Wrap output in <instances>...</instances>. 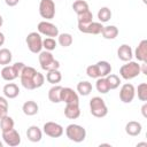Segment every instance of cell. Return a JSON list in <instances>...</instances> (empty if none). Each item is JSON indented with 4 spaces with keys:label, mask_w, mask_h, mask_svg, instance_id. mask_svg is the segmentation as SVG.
<instances>
[{
    "label": "cell",
    "mask_w": 147,
    "mask_h": 147,
    "mask_svg": "<svg viewBox=\"0 0 147 147\" xmlns=\"http://www.w3.org/2000/svg\"><path fill=\"white\" fill-rule=\"evenodd\" d=\"M21 84L26 90H36L44 85L45 77L42 74L37 71L33 67L25 65L20 75Z\"/></svg>",
    "instance_id": "obj_1"
},
{
    "label": "cell",
    "mask_w": 147,
    "mask_h": 147,
    "mask_svg": "<svg viewBox=\"0 0 147 147\" xmlns=\"http://www.w3.org/2000/svg\"><path fill=\"white\" fill-rule=\"evenodd\" d=\"M111 72V65L107 61H99L95 64H91L86 68V75L90 78H100L106 77Z\"/></svg>",
    "instance_id": "obj_2"
},
{
    "label": "cell",
    "mask_w": 147,
    "mask_h": 147,
    "mask_svg": "<svg viewBox=\"0 0 147 147\" xmlns=\"http://www.w3.org/2000/svg\"><path fill=\"white\" fill-rule=\"evenodd\" d=\"M38 60L42 70L49 71V70H55L60 68V62L54 59L53 54L49 51H41L39 53Z\"/></svg>",
    "instance_id": "obj_3"
},
{
    "label": "cell",
    "mask_w": 147,
    "mask_h": 147,
    "mask_svg": "<svg viewBox=\"0 0 147 147\" xmlns=\"http://www.w3.org/2000/svg\"><path fill=\"white\" fill-rule=\"evenodd\" d=\"M90 111L94 117H105L108 114V108L105 100L100 96H93L90 100Z\"/></svg>",
    "instance_id": "obj_4"
},
{
    "label": "cell",
    "mask_w": 147,
    "mask_h": 147,
    "mask_svg": "<svg viewBox=\"0 0 147 147\" xmlns=\"http://www.w3.org/2000/svg\"><path fill=\"white\" fill-rule=\"evenodd\" d=\"M139 74H141L140 64L138 62H134V61H127V63L123 64L119 69L121 77L123 79H126V80L136 78L137 76H139Z\"/></svg>",
    "instance_id": "obj_5"
},
{
    "label": "cell",
    "mask_w": 147,
    "mask_h": 147,
    "mask_svg": "<svg viewBox=\"0 0 147 147\" xmlns=\"http://www.w3.org/2000/svg\"><path fill=\"white\" fill-rule=\"evenodd\" d=\"M67 138L74 142H82L86 138V130L78 124H69L65 129Z\"/></svg>",
    "instance_id": "obj_6"
},
{
    "label": "cell",
    "mask_w": 147,
    "mask_h": 147,
    "mask_svg": "<svg viewBox=\"0 0 147 147\" xmlns=\"http://www.w3.org/2000/svg\"><path fill=\"white\" fill-rule=\"evenodd\" d=\"M24 67L25 64L23 62H16L13 65H5L1 70V77L7 82L14 80L21 75Z\"/></svg>",
    "instance_id": "obj_7"
},
{
    "label": "cell",
    "mask_w": 147,
    "mask_h": 147,
    "mask_svg": "<svg viewBox=\"0 0 147 147\" xmlns=\"http://www.w3.org/2000/svg\"><path fill=\"white\" fill-rule=\"evenodd\" d=\"M26 45L31 53L39 54L42 49V38L39 32H30L26 36Z\"/></svg>",
    "instance_id": "obj_8"
},
{
    "label": "cell",
    "mask_w": 147,
    "mask_h": 147,
    "mask_svg": "<svg viewBox=\"0 0 147 147\" xmlns=\"http://www.w3.org/2000/svg\"><path fill=\"white\" fill-rule=\"evenodd\" d=\"M39 14L45 20H52L55 16V3L53 0H40Z\"/></svg>",
    "instance_id": "obj_9"
},
{
    "label": "cell",
    "mask_w": 147,
    "mask_h": 147,
    "mask_svg": "<svg viewBox=\"0 0 147 147\" xmlns=\"http://www.w3.org/2000/svg\"><path fill=\"white\" fill-rule=\"evenodd\" d=\"M38 32L40 34H44L46 37H51V38H54V37H57L59 36V29L55 24L51 23V22H47V21H41L38 23Z\"/></svg>",
    "instance_id": "obj_10"
},
{
    "label": "cell",
    "mask_w": 147,
    "mask_h": 147,
    "mask_svg": "<svg viewBox=\"0 0 147 147\" xmlns=\"http://www.w3.org/2000/svg\"><path fill=\"white\" fill-rule=\"evenodd\" d=\"M42 131L46 136H48L51 138H59L64 132L62 125H60L59 123H55V122H46L42 126Z\"/></svg>",
    "instance_id": "obj_11"
},
{
    "label": "cell",
    "mask_w": 147,
    "mask_h": 147,
    "mask_svg": "<svg viewBox=\"0 0 147 147\" xmlns=\"http://www.w3.org/2000/svg\"><path fill=\"white\" fill-rule=\"evenodd\" d=\"M134 96H136V88L132 84L125 83L124 85H122L121 91H119V99L122 102L130 103L133 101Z\"/></svg>",
    "instance_id": "obj_12"
},
{
    "label": "cell",
    "mask_w": 147,
    "mask_h": 147,
    "mask_svg": "<svg viewBox=\"0 0 147 147\" xmlns=\"http://www.w3.org/2000/svg\"><path fill=\"white\" fill-rule=\"evenodd\" d=\"M2 139L8 146H11V147L18 146L21 144V136L15 129L2 132Z\"/></svg>",
    "instance_id": "obj_13"
},
{
    "label": "cell",
    "mask_w": 147,
    "mask_h": 147,
    "mask_svg": "<svg viewBox=\"0 0 147 147\" xmlns=\"http://www.w3.org/2000/svg\"><path fill=\"white\" fill-rule=\"evenodd\" d=\"M61 102H65V105L67 103H79L78 94L70 87H62Z\"/></svg>",
    "instance_id": "obj_14"
},
{
    "label": "cell",
    "mask_w": 147,
    "mask_h": 147,
    "mask_svg": "<svg viewBox=\"0 0 147 147\" xmlns=\"http://www.w3.org/2000/svg\"><path fill=\"white\" fill-rule=\"evenodd\" d=\"M103 29V25L101 22H91L88 23L87 25H84V26H80L78 28V30L83 33H88V34H100L101 31Z\"/></svg>",
    "instance_id": "obj_15"
},
{
    "label": "cell",
    "mask_w": 147,
    "mask_h": 147,
    "mask_svg": "<svg viewBox=\"0 0 147 147\" xmlns=\"http://www.w3.org/2000/svg\"><path fill=\"white\" fill-rule=\"evenodd\" d=\"M64 116L69 119H76L80 116L79 103H67L64 108Z\"/></svg>",
    "instance_id": "obj_16"
},
{
    "label": "cell",
    "mask_w": 147,
    "mask_h": 147,
    "mask_svg": "<svg viewBox=\"0 0 147 147\" xmlns=\"http://www.w3.org/2000/svg\"><path fill=\"white\" fill-rule=\"evenodd\" d=\"M134 56L140 62H147V40L144 39L139 42L134 51Z\"/></svg>",
    "instance_id": "obj_17"
},
{
    "label": "cell",
    "mask_w": 147,
    "mask_h": 147,
    "mask_svg": "<svg viewBox=\"0 0 147 147\" xmlns=\"http://www.w3.org/2000/svg\"><path fill=\"white\" fill-rule=\"evenodd\" d=\"M117 56L121 61H124V62H127V61H131L132 60V56H133V52H132V48L126 45V44H123L118 47L117 49Z\"/></svg>",
    "instance_id": "obj_18"
},
{
    "label": "cell",
    "mask_w": 147,
    "mask_h": 147,
    "mask_svg": "<svg viewBox=\"0 0 147 147\" xmlns=\"http://www.w3.org/2000/svg\"><path fill=\"white\" fill-rule=\"evenodd\" d=\"M26 137L32 142H38L42 138V131L37 125H31L26 130Z\"/></svg>",
    "instance_id": "obj_19"
},
{
    "label": "cell",
    "mask_w": 147,
    "mask_h": 147,
    "mask_svg": "<svg viewBox=\"0 0 147 147\" xmlns=\"http://www.w3.org/2000/svg\"><path fill=\"white\" fill-rule=\"evenodd\" d=\"M2 92L7 99H15L20 94V88L15 83H8L3 86Z\"/></svg>",
    "instance_id": "obj_20"
},
{
    "label": "cell",
    "mask_w": 147,
    "mask_h": 147,
    "mask_svg": "<svg viewBox=\"0 0 147 147\" xmlns=\"http://www.w3.org/2000/svg\"><path fill=\"white\" fill-rule=\"evenodd\" d=\"M22 110L23 113L26 115V116H33V115H37L38 111H39V106L37 105L36 101L33 100H29V101H25L22 106Z\"/></svg>",
    "instance_id": "obj_21"
},
{
    "label": "cell",
    "mask_w": 147,
    "mask_h": 147,
    "mask_svg": "<svg viewBox=\"0 0 147 147\" xmlns=\"http://www.w3.org/2000/svg\"><path fill=\"white\" fill-rule=\"evenodd\" d=\"M141 130H142V126L139 122L137 121H130L129 123H126L125 125V132L131 136V137H136V136H139L141 133Z\"/></svg>",
    "instance_id": "obj_22"
},
{
    "label": "cell",
    "mask_w": 147,
    "mask_h": 147,
    "mask_svg": "<svg viewBox=\"0 0 147 147\" xmlns=\"http://www.w3.org/2000/svg\"><path fill=\"white\" fill-rule=\"evenodd\" d=\"M61 90H62V86H60V85H54L53 87H51L48 91L49 101H52L53 103L61 102Z\"/></svg>",
    "instance_id": "obj_23"
},
{
    "label": "cell",
    "mask_w": 147,
    "mask_h": 147,
    "mask_svg": "<svg viewBox=\"0 0 147 147\" xmlns=\"http://www.w3.org/2000/svg\"><path fill=\"white\" fill-rule=\"evenodd\" d=\"M101 34L105 39L113 40L118 36V29L115 25H107V26H103V29L101 31Z\"/></svg>",
    "instance_id": "obj_24"
},
{
    "label": "cell",
    "mask_w": 147,
    "mask_h": 147,
    "mask_svg": "<svg viewBox=\"0 0 147 147\" xmlns=\"http://www.w3.org/2000/svg\"><path fill=\"white\" fill-rule=\"evenodd\" d=\"M77 21H78V28L80 26H84V25H87L88 23H91L93 21V14L92 11L88 9L82 14H78L77 15Z\"/></svg>",
    "instance_id": "obj_25"
},
{
    "label": "cell",
    "mask_w": 147,
    "mask_h": 147,
    "mask_svg": "<svg viewBox=\"0 0 147 147\" xmlns=\"http://www.w3.org/2000/svg\"><path fill=\"white\" fill-rule=\"evenodd\" d=\"M62 79V75L61 72L59 71V69H55V70H49L47 71L46 74V80L53 85H56L57 83H60Z\"/></svg>",
    "instance_id": "obj_26"
},
{
    "label": "cell",
    "mask_w": 147,
    "mask_h": 147,
    "mask_svg": "<svg viewBox=\"0 0 147 147\" xmlns=\"http://www.w3.org/2000/svg\"><path fill=\"white\" fill-rule=\"evenodd\" d=\"M77 92L83 95V96H86L88 95L91 92H92V84L87 80H82L77 84Z\"/></svg>",
    "instance_id": "obj_27"
},
{
    "label": "cell",
    "mask_w": 147,
    "mask_h": 147,
    "mask_svg": "<svg viewBox=\"0 0 147 147\" xmlns=\"http://www.w3.org/2000/svg\"><path fill=\"white\" fill-rule=\"evenodd\" d=\"M14 125H15L14 119L8 115H6L5 117H2L0 119V129H1L2 132H6V131H9V130L14 129Z\"/></svg>",
    "instance_id": "obj_28"
},
{
    "label": "cell",
    "mask_w": 147,
    "mask_h": 147,
    "mask_svg": "<svg viewBox=\"0 0 147 147\" xmlns=\"http://www.w3.org/2000/svg\"><path fill=\"white\" fill-rule=\"evenodd\" d=\"M111 10L108 7H101L98 11V20L101 23H106L111 18Z\"/></svg>",
    "instance_id": "obj_29"
},
{
    "label": "cell",
    "mask_w": 147,
    "mask_h": 147,
    "mask_svg": "<svg viewBox=\"0 0 147 147\" xmlns=\"http://www.w3.org/2000/svg\"><path fill=\"white\" fill-rule=\"evenodd\" d=\"M95 87L98 90V92H100L101 94H106L110 91L109 86H108V83H107V79L106 77H100V78H96V83H95Z\"/></svg>",
    "instance_id": "obj_30"
},
{
    "label": "cell",
    "mask_w": 147,
    "mask_h": 147,
    "mask_svg": "<svg viewBox=\"0 0 147 147\" xmlns=\"http://www.w3.org/2000/svg\"><path fill=\"white\" fill-rule=\"evenodd\" d=\"M11 59H13V55L8 48L0 49V64L1 65H8L11 62Z\"/></svg>",
    "instance_id": "obj_31"
},
{
    "label": "cell",
    "mask_w": 147,
    "mask_h": 147,
    "mask_svg": "<svg viewBox=\"0 0 147 147\" xmlns=\"http://www.w3.org/2000/svg\"><path fill=\"white\" fill-rule=\"evenodd\" d=\"M72 9L76 11V14H82L86 10H88V3L84 0H76L74 3H72Z\"/></svg>",
    "instance_id": "obj_32"
},
{
    "label": "cell",
    "mask_w": 147,
    "mask_h": 147,
    "mask_svg": "<svg viewBox=\"0 0 147 147\" xmlns=\"http://www.w3.org/2000/svg\"><path fill=\"white\" fill-rule=\"evenodd\" d=\"M72 36L70 33H59L57 36V42L62 47H69L72 44Z\"/></svg>",
    "instance_id": "obj_33"
},
{
    "label": "cell",
    "mask_w": 147,
    "mask_h": 147,
    "mask_svg": "<svg viewBox=\"0 0 147 147\" xmlns=\"http://www.w3.org/2000/svg\"><path fill=\"white\" fill-rule=\"evenodd\" d=\"M106 79H107V83H108V86H109L110 90L117 88V87L119 86V84H121L119 77H118L117 75H115V74H109V75H107V76H106Z\"/></svg>",
    "instance_id": "obj_34"
},
{
    "label": "cell",
    "mask_w": 147,
    "mask_h": 147,
    "mask_svg": "<svg viewBox=\"0 0 147 147\" xmlns=\"http://www.w3.org/2000/svg\"><path fill=\"white\" fill-rule=\"evenodd\" d=\"M136 93L138 94V99L140 101H147V84L146 83H141L138 85Z\"/></svg>",
    "instance_id": "obj_35"
},
{
    "label": "cell",
    "mask_w": 147,
    "mask_h": 147,
    "mask_svg": "<svg viewBox=\"0 0 147 147\" xmlns=\"http://www.w3.org/2000/svg\"><path fill=\"white\" fill-rule=\"evenodd\" d=\"M56 45H57V42L55 41L54 38L48 37V38L42 39V48H45V51L52 52V51H54L56 48Z\"/></svg>",
    "instance_id": "obj_36"
},
{
    "label": "cell",
    "mask_w": 147,
    "mask_h": 147,
    "mask_svg": "<svg viewBox=\"0 0 147 147\" xmlns=\"http://www.w3.org/2000/svg\"><path fill=\"white\" fill-rule=\"evenodd\" d=\"M8 115V101L6 96H0V119Z\"/></svg>",
    "instance_id": "obj_37"
},
{
    "label": "cell",
    "mask_w": 147,
    "mask_h": 147,
    "mask_svg": "<svg viewBox=\"0 0 147 147\" xmlns=\"http://www.w3.org/2000/svg\"><path fill=\"white\" fill-rule=\"evenodd\" d=\"M5 2H6L7 6H9V7H14V6H16V5L20 2V0H5Z\"/></svg>",
    "instance_id": "obj_38"
},
{
    "label": "cell",
    "mask_w": 147,
    "mask_h": 147,
    "mask_svg": "<svg viewBox=\"0 0 147 147\" xmlns=\"http://www.w3.org/2000/svg\"><path fill=\"white\" fill-rule=\"evenodd\" d=\"M141 114H142L144 117H147V103H146V101L141 107Z\"/></svg>",
    "instance_id": "obj_39"
},
{
    "label": "cell",
    "mask_w": 147,
    "mask_h": 147,
    "mask_svg": "<svg viewBox=\"0 0 147 147\" xmlns=\"http://www.w3.org/2000/svg\"><path fill=\"white\" fill-rule=\"evenodd\" d=\"M5 42V34L2 32H0V46H2Z\"/></svg>",
    "instance_id": "obj_40"
},
{
    "label": "cell",
    "mask_w": 147,
    "mask_h": 147,
    "mask_svg": "<svg viewBox=\"0 0 147 147\" xmlns=\"http://www.w3.org/2000/svg\"><path fill=\"white\" fill-rule=\"evenodd\" d=\"M2 24H3V18H2V16L0 15V28L2 26Z\"/></svg>",
    "instance_id": "obj_41"
},
{
    "label": "cell",
    "mask_w": 147,
    "mask_h": 147,
    "mask_svg": "<svg viewBox=\"0 0 147 147\" xmlns=\"http://www.w3.org/2000/svg\"><path fill=\"white\" fill-rule=\"evenodd\" d=\"M137 146H147V142H139Z\"/></svg>",
    "instance_id": "obj_42"
},
{
    "label": "cell",
    "mask_w": 147,
    "mask_h": 147,
    "mask_svg": "<svg viewBox=\"0 0 147 147\" xmlns=\"http://www.w3.org/2000/svg\"><path fill=\"white\" fill-rule=\"evenodd\" d=\"M0 147H2V142L1 141H0Z\"/></svg>",
    "instance_id": "obj_43"
},
{
    "label": "cell",
    "mask_w": 147,
    "mask_h": 147,
    "mask_svg": "<svg viewBox=\"0 0 147 147\" xmlns=\"http://www.w3.org/2000/svg\"><path fill=\"white\" fill-rule=\"evenodd\" d=\"M142 1H144V3H146V2H147V1H146V0H142Z\"/></svg>",
    "instance_id": "obj_44"
}]
</instances>
